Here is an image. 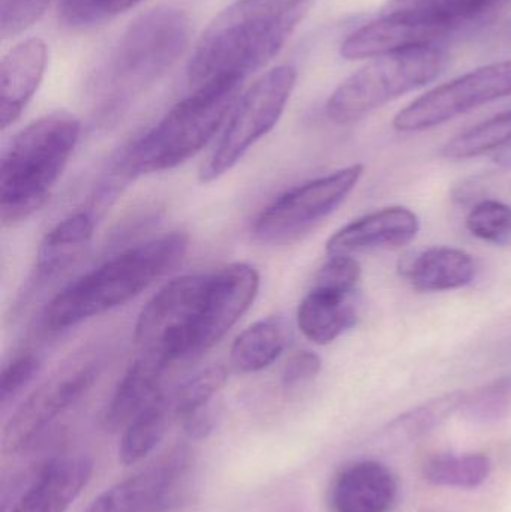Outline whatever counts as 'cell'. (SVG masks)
Wrapping results in <instances>:
<instances>
[{
	"label": "cell",
	"instance_id": "6da1fadb",
	"mask_svg": "<svg viewBox=\"0 0 511 512\" xmlns=\"http://www.w3.org/2000/svg\"><path fill=\"white\" fill-rule=\"evenodd\" d=\"M314 0H237L204 30L188 63L194 89L216 78L245 81L284 47Z\"/></svg>",
	"mask_w": 511,
	"mask_h": 512
},
{
	"label": "cell",
	"instance_id": "7a4b0ae2",
	"mask_svg": "<svg viewBox=\"0 0 511 512\" xmlns=\"http://www.w3.org/2000/svg\"><path fill=\"white\" fill-rule=\"evenodd\" d=\"M188 248V234L173 231L108 259L69 283L48 303L42 315L45 328L66 330L123 306L173 270Z\"/></svg>",
	"mask_w": 511,
	"mask_h": 512
},
{
	"label": "cell",
	"instance_id": "3957f363",
	"mask_svg": "<svg viewBox=\"0 0 511 512\" xmlns=\"http://www.w3.org/2000/svg\"><path fill=\"white\" fill-rule=\"evenodd\" d=\"M242 83L240 78L222 77L194 89L123 152L117 173L132 179L173 170L194 158L230 119Z\"/></svg>",
	"mask_w": 511,
	"mask_h": 512
},
{
	"label": "cell",
	"instance_id": "277c9868",
	"mask_svg": "<svg viewBox=\"0 0 511 512\" xmlns=\"http://www.w3.org/2000/svg\"><path fill=\"white\" fill-rule=\"evenodd\" d=\"M80 134L78 119L68 113H53L30 123L12 138L0 164L3 227L26 221L47 203Z\"/></svg>",
	"mask_w": 511,
	"mask_h": 512
},
{
	"label": "cell",
	"instance_id": "5b68a950",
	"mask_svg": "<svg viewBox=\"0 0 511 512\" xmlns=\"http://www.w3.org/2000/svg\"><path fill=\"white\" fill-rule=\"evenodd\" d=\"M446 63V53L435 45L375 57L332 93L326 105L327 116L338 125L356 122L432 83Z\"/></svg>",
	"mask_w": 511,
	"mask_h": 512
},
{
	"label": "cell",
	"instance_id": "8992f818",
	"mask_svg": "<svg viewBox=\"0 0 511 512\" xmlns=\"http://www.w3.org/2000/svg\"><path fill=\"white\" fill-rule=\"evenodd\" d=\"M191 20L182 9L159 6L135 18L120 38L107 83L114 98L141 92L164 77L185 53Z\"/></svg>",
	"mask_w": 511,
	"mask_h": 512
},
{
	"label": "cell",
	"instance_id": "52a82bcc",
	"mask_svg": "<svg viewBox=\"0 0 511 512\" xmlns=\"http://www.w3.org/2000/svg\"><path fill=\"white\" fill-rule=\"evenodd\" d=\"M210 273L186 274L162 286L135 324V343L143 354L170 363L200 354V330Z\"/></svg>",
	"mask_w": 511,
	"mask_h": 512
},
{
	"label": "cell",
	"instance_id": "ba28073f",
	"mask_svg": "<svg viewBox=\"0 0 511 512\" xmlns=\"http://www.w3.org/2000/svg\"><path fill=\"white\" fill-rule=\"evenodd\" d=\"M296 81L297 71L293 66H278L243 93L218 144L201 165V183L215 182L233 170L252 146L278 125Z\"/></svg>",
	"mask_w": 511,
	"mask_h": 512
},
{
	"label": "cell",
	"instance_id": "9c48e42d",
	"mask_svg": "<svg viewBox=\"0 0 511 512\" xmlns=\"http://www.w3.org/2000/svg\"><path fill=\"white\" fill-rule=\"evenodd\" d=\"M363 173V165H351L284 192L260 213L254 224V236L272 245L299 239L347 200Z\"/></svg>",
	"mask_w": 511,
	"mask_h": 512
},
{
	"label": "cell",
	"instance_id": "30bf717a",
	"mask_svg": "<svg viewBox=\"0 0 511 512\" xmlns=\"http://www.w3.org/2000/svg\"><path fill=\"white\" fill-rule=\"evenodd\" d=\"M95 358L75 360L39 385L11 415L2 435V451L20 454L35 447L50 427L71 409L98 379Z\"/></svg>",
	"mask_w": 511,
	"mask_h": 512
},
{
	"label": "cell",
	"instance_id": "8fae6325",
	"mask_svg": "<svg viewBox=\"0 0 511 512\" xmlns=\"http://www.w3.org/2000/svg\"><path fill=\"white\" fill-rule=\"evenodd\" d=\"M510 95L511 60L492 63L420 96L396 114L393 126L399 132L428 131Z\"/></svg>",
	"mask_w": 511,
	"mask_h": 512
},
{
	"label": "cell",
	"instance_id": "7c38bea8",
	"mask_svg": "<svg viewBox=\"0 0 511 512\" xmlns=\"http://www.w3.org/2000/svg\"><path fill=\"white\" fill-rule=\"evenodd\" d=\"M192 453L177 447L138 474L102 492L84 512H170L185 498Z\"/></svg>",
	"mask_w": 511,
	"mask_h": 512
},
{
	"label": "cell",
	"instance_id": "4fadbf2b",
	"mask_svg": "<svg viewBox=\"0 0 511 512\" xmlns=\"http://www.w3.org/2000/svg\"><path fill=\"white\" fill-rule=\"evenodd\" d=\"M458 29L419 15L384 12L380 20L365 24L342 42L341 56L348 60L371 59L413 48L434 47L435 42Z\"/></svg>",
	"mask_w": 511,
	"mask_h": 512
},
{
	"label": "cell",
	"instance_id": "5bb4252c",
	"mask_svg": "<svg viewBox=\"0 0 511 512\" xmlns=\"http://www.w3.org/2000/svg\"><path fill=\"white\" fill-rule=\"evenodd\" d=\"M260 274L252 265L234 262L210 271L200 331V354L215 346L254 303Z\"/></svg>",
	"mask_w": 511,
	"mask_h": 512
},
{
	"label": "cell",
	"instance_id": "9a60e30c",
	"mask_svg": "<svg viewBox=\"0 0 511 512\" xmlns=\"http://www.w3.org/2000/svg\"><path fill=\"white\" fill-rule=\"evenodd\" d=\"M420 231V219L405 207H387L356 219L327 240L329 256H354L407 246Z\"/></svg>",
	"mask_w": 511,
	"mask_h": 512
},
{
	"label": "cell",
	"instance_id": "2e32d148",
	"mask_svg": "<svg viewBox=\"0 0 511 512\" xmlns=\"http://www.w3.org/2000/svg\"><path fill=\"white\" fill-rule=\"evenodd\" d=\"M93 474V460L84 454L51 460L33 478L11 512H66Z\"/></svg>",
	"mask_w": 511,
	"mask_h": 512
},
{
	"label": "cell",
	"instance_id": "e0dca14e",
	"mask_svg": "<svg viewBox=\"0 0 511 512\" xmlns=\"http://www.w3.org/2000/svg\"><path fill=\"white\" fill-rule=\"evenodd\" d=\"M398 495V483L389 468L372 460L351 463L339 471L330 486L332 512H389Z\"/></svg>",
	"mask_w": 511,
	"mask_h": 512
},
{
	"label": "cell",
	"instance_id": "ac0fdd59",
	"mask_svg": "<svg viewBox=\"0 0 511 512\" xmlns=\"http://www.w3.org/2000/svg\"><path fill=\"white\" fill-rule=\"evenodd\" d=\"M48 48L42 39L15 45L0 65V122L2 129L17 122L45 74Z\"/></svg>",
	"mask_w": 511,
	"mask_h": 512
},
{
	"label": "cell",
	"instance_id": "d6986e66",
	"mask_svg": "<svg viewBox=\"0 0 511 512\" xmlns=\"http://www.w3.org/2000/svg\"><path fill=\"white\" fill-rule=\"evenodd\" d=\"M170 369L171 364L162 358L140 352L117 384L102 415V427L111 433L125 429L144 406L164 391L162 382Z\"/></svg>",
	"mask_w": 511,
	"mask_h": 512
},
{
	"label": "cell",
	"instance_id": "ffe728a7",
	"mask_svg": "<svg viewBox=\"0 0 511 512\" xmlns=\"http://www.w3.org/2000/svg\"><path fill=\"white\" fill-rule=\"evenodd\" d=\"M405 276L419 292L455 291L474 282L477 264L462 249L440 246L417 255L405 270Z\"/></svg>",
	"mask_w": 511,
	"mask_h": 512
},
{
	"label": "cell",
	"instance_id": "44dd1931",
	"mask_svg": "<svg viewBox=\"0 0 511 512\" xmlns=\"http://www.w3.org/2000/svg\"><path fill=\"white\" fill-rule=\"evenodd\" d=\"M348 295L312 286L300 301L297 325L315 345H329L356 325L357 313Z\"/></svg>",
	"mask_w": 511,
	"mask_h": 512
},
{
	"label": "cell",
	"instance_id": "7402d4cb",
	"mask_svg": "<svg viewBox=\"0 0 511 512\" xmlns=\"http://www.w3.org/2000/svg\"><path fill=\"white\" fill-rule=\"evenodd\" d=\"M291 331L287 319L269 316L249 325L231 346L230 363L236 372L255 373L272 366L290 345Z\"/></svg>",
	"mask_w": 511,
	"mask_h": 512
},
{
	"label": "cell",
	"instance_id": "603a6c76",
	"mask_svg": "<svg viewBox=\"0 0 511 512\" xmlns=\"http://www.w3.org/2000/svg\"><path fill=\"white\" fill-rule=\"evenodd\" d=\"M95 230L89 210L74 213L54 225L41 242L36 255V277L47 280L66 270L81 255Z\"/></svg>",
	"mask_w": 511,
	"mask_h": 512
},
{
	"label": "cell",
	"instance_id": "cb8c5ba5",
	"mask_svg": "<svg viewBox=\"0 0 511 512\" xmlns=\"http://www.w3.org/2000/svg\"><path fill=\"white\" fill-rule=\"evenodd\" d=\"M173 420L170 397L167 391H161L123 429L119 444L120 463L132 466L143 462L161 444Z\"/></svg>",
	"mask_w": 511,
	"mask_h": 512
},
{
	"label": "cell",
	"instance_id": "d4e9b609",
	"mask_svg": "<svg viewBox=\"0 0 511 512\" xmlns=\"http://www.w3.org/2000/svg\"><path fill=\"white\" fill-rule=\"evenodd\" d=\"M491 469V460L483 454H443L425 463L423 477L432 486L468 490L482 486Z\"/></svg>",
	"mask_w": 511,
	"mask_h": 512
},
{
	"label": "cell",
	"instance_id": "484cf974",
	"mask_svg": "<svg viewBox=\"0 0 511 512\" xmlns=\"http://www.w3.org/2000/svg\"><path fill=\"white\" fill-rule=\"evenodd\" d=\"M467 397L468 393L465 391H453L431 402L423 403L395 418L392 423H389L384 433L396 441L422 438L423 435L432 432L435 427L449 420L456 411H462Z\"/></svg>",
	"mask_w": 511,
	"mask_h": 512
},
{
	"label": "cell",
	"instance_id": "4316f807",
	"mask_svg": "<svg viewBox=\"0 0 511 512\" xmlns=\"http://www.w3.org/2000/svg\"><path fill=\"white\" fill-rule=\"evenodd\" d=\"M511 143V110L497 114L462 134L456 135L441 150L452 161H465L494 152Z\"/></svg>",
	"mask_w": 511,
	"mask_h": 512
},
{
	"label": "cell",
	"instance_id": "83f0119b",
	"mask_svg": "<svg viewBox=\"0 0 511 512\" xmlns=\"http://www.w3.org/2000/svg\"><path fill=\"white\" fill-rule=\"evenodd\" d=\"M504 0H389L386 11L419 15L462 27Z\"/></svg>",
	"mask_w": 511,
	"mask_h": 512
},
{
	"label": "cell",
	"instance_id": "f1b7e54d",
	"mask_svg": "<svg viewBox=\"0 0 511 512\" xmlns=\"http://www.w3.org/2000/svg\"><path fill=\"white\" fill-rule=\"evenodd\" d=\"M227 378L224 366H209L186 379L173 391H168L174 420L182 423L186 418L209 409L210 402L224 388Z\"/></svg>",
	"mask_w": 511,
	"mask_h": 512
},
{
	"label": "cell",
	"instance_id": "f546056e",
	"mask_svg": "<svg viewBox=\"0 0 511 512\" xmlns=\"http://www.w3.org/2000/svg\"><path fill=\"white\" fill-rule=\"evenodd\" d=\"M465 225L477 239L501 245L511 236V207L501 201H483L468 213Z\"/></svg>",
	"mask_w": 511,
	"mask_h": 512
},
{
	"label": "cell",
	"instance_id": "4dcf8cb0",
	"mask_svg": "<svg viewBox=\"0 0 511 512\" xmlns=\"http://www.w3.org/2000/svg\"><path fill=\"white\" fill-rule=\"evenodd\" d=\"M462 411L471 420L483 423L511 417V376L468 394Z\"/></svg>",
	"mask_w": 511,
	"mask_h": 512
},
{
	"label": "cell",
	"instance_id": "1f68e13d",
	"mask_svg": "<svg viewBox=\"0 0 511 512\" xmlns=\"http://www.w3.org/2000/svg\"><path fill=\"white\" fill-rule=\"evenodd\" d=\"M362 279V265L354 256H330L329 261L318 270L312 286L329 289L350 297Z\"/></svg>",
	"mask_w": 511,
	"mask_h": 512
},
{
	"label": "cell",
	"instance_id": "d6a6232c",
	"mask_svg": "<svg viewBox=\"0 0 511 512\" xmlns=\"http://www.w3.org/2000/svg\"><path fill=\"white\" fill-rule=\"evenodd\" d=\"M41 366V358L30 351L17 355L11 363L6 364L0 378V405L3 409L23 393L24 388L38 375Z\"/></svg>",
	"mask_w": 511,
	"mask_h": 512
},
{
	"label": "cell",
	"instance_id": "836d02e7",
	"mask_svg": "<svg viewBox=\"0 0 511 512\" xmlns=\"http://www.w3.org/2000/svg\"><path fill=\"white\" fill-rule=\"evenodd\" d=\"M53 0H0V32L11 38L32 26Z\"/></svg>",
	"mask_w": 511,
	"mask_h": 512
},
{
	"label": "cell",
	"instance_id": "e575fe53",
	"mask_svg": "<svg viewBox=\"0 0 511 512\" xmlns=\"http://www.w3.org/2000/svg\"><path fill=\"white\" fill-rule=\"evenodd\" d=\"M113 0H60V18L72 29H84L110 15Z\"/></svg>",
	"mask_w": 511,
	"mask_h": 512
},
{
	"label": "cell",
	"instance_id": "d590c367",
	"mask_svg": "<svg viewBox=\"0 0 511 512\" xmlns=\"http://www.w3.org/2000/svg\"><path fill=\"white\" fill-rule=\"evenodd\" d=\"M321 367H323V361L315 352H299L285 366L284 372H282V385L287 390H291V388L306 384L321 372Z\"/></svg>",
	"mask_w": 511,
	"mask_h": 512
},
{
	"label": "cell",
	"instance_id": "8d00e7d4",
	"mask_svg": "<svg viewBox=\"0 0 511 512\" xmlns=\"http://www.w3.org/2000/svg\"><path fill=\"white\" fill-rule=\"evenodd\" d=\"M140 2H143V0H113V3H111L110 14H117V12L126 11V9L138 5Z\"/></svg>",
	"mask_w": 511,
	"mask_h": 512
}]
</instances>
